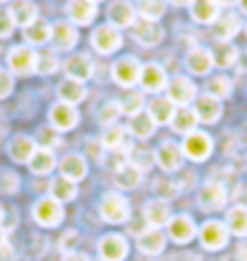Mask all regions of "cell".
<instances>
[{
	"instance_id": "obj_1",
	"label": "cell",
	"mask_w": 247,
	"mask_h": 261,
	"mask_svg": "<svg viewBox=\"0 0 247 261\" xmlns=\"http://www.w3.org/2000/svg\"><path fill=\"white\" fill-rule=\"evenodd\" d=\"M100 218L109 225H126L131 220V203L121 191H107L100 201Z\"/></svg>"
},
{
	"instance_id": "obj_2",
	"label": "cell",
	"mask_w": 247,
	"mask_h": 261,
	"mask_svg": "<svg viewBox=\"0 0 247 261\" xmlns=\"http://www.w3.org/2000/svg\"><path fill=\"white\" fill-rule=\"evenodd\" d=\"M165 97L170 99L177 109H184V107H191V104L199 99V90L191 80L189 75H172L170 83H167V90H165Z\"/></svg>"
},
{
	"instance_id": "obj_3",
	"label": "cell",
	"mask_w": 247,
	"mask_h": 261,
	"mask_svg": "<svg viewBox=\"0 0 247 261\" xmlns=\"http://www.w3.org/2000/svg\"><path fill=\"white\" fill-rule=\"evenodd\" d=\"M141 68L143 63L136 56H119L109 68V77L124 90H133L141 80Z\"/></svg>"
},
{
	"instance_id": "obj_4",
	"label": "cell",
	"mask_w": 247,
	"mask_h": 261,
	"mask_svg": "<svg viewBox=\"0 0 247 261\" xmlns=\"http://www.w3.org/2000/svg\"><path fill=\"white\" fill-rule=\"evenodd\" d=\"M228 191L226 187H220L218 181L206 179L199 189H196V205H199L204 213H218L228 205Z\"/></svg>"
},
{
	"instance_id": "obj_5",
	"label": "cell",
	"mask_w": 247,
	"mask_h": 261,
	"mask_svg": "<svg viewBox=\"0 0 247 261\" xmlns=\"http://www.w3.org/2000/svg\"><path fill=\"white\" fill-rule=\"evenodd\" d=\"M90 46L95 48L100 56H112L116 51H121L124 34L116 27H112L109 22H107V24H100V27H95L92 34H90Z\"/></svg>"
},
{
	"instance_id": "obj_6",
	"label": "cell",
	"mask_w": 247,
	"mask_h": 261,
	"mask_svg": "<svg viewBox=\"0 0 247 261\" xmlns=\"http://www.w3.org/2000/svg\"><path fill=\"white\" fill-rule=\"evenodd\" d=\"M32 218L39 227H58L66 220V211H63V203H58L56 198L41 196L37 203L32 205Z\"/></svg>"
},
{
	"instance_id": "obj_7",
	"label": "cell",
	"mask_w": 247,
	"mask_h": 261,
	"mask_svg": "<svg viewBox=\"0 0 247 261\" xmlns=\"http://www.w3.org/2000/svg\"><path fill=\"white\" fill-rule=\"evenodd\" d=\"M182 152H184V160H191V162H206V160L213 155V138H211L206 130H194L187 138L180 143Z\"/></svg>"
},
{
	"instance_id": "obj_8",
	"label": "cell",
	"mask_w": 247,
	"mask_h": 261,
	"mask_svg": "<svg viewBox=\"0 0 247 261\" xmlns=\"http://www.w3.org/2000/svg\"><path fill=\"white\" fill-rule=\"evenodd\" d=\"M230 240V232L223 220H206V223L199 225V242L206 252H218L223 249Z\"/></svg>"
},
{
	"instance_id": "obj_9",
	"label": "cell",
	"mask_w": 247,
	"mask_h": 261,
	"mask_svg": "<svg viewBox=\"0 0 247 261\" xmlns=\"http://www.w3.org/2000/svg\"><path fill=\"white\" fill-rule=\"evenodd\" d=\"M167 83H170V75H167V70H165V65L162 63H155V61H151V63H143L141 68V80H138V85H141V92H151V94H158L165 92L167 90Z\"/></svg>"
},
{
	"instance_id": "obj_10",
	"label": "cell",
	"mask_w": 247,
	"mask_h": 261,
	"mask_svg": "<svg viewBox=\"0 0 247 261\" xmlns=\"http://www.w3.org/2000/svg\"><path fill=\"white\" fill-rule=\"evenodd\" d=\"M155 165L165 172V174H177L184 169V152L177 143L172 140H162L155 148Z\"/></svg>"
},
{
	"instance_id": "obj_11",
	"label": "cell",
	"mask_w": 247,
	"mask_h": 261,
	"mask_svg": "<svg viewBox=\"0 0 247 261\" xmlns=\"http://www.w3.org/2000/svg\"><path fill=\"white\" fill-rule=\"evenodd\" d=\"M182 65H184V70L189 75H194V77H206V75L216 68V65H213V54H211V48H206V46L187 48Z\"/></svg>"
},
{
	"instance_id": "obj_12",
	"label": "cell",
	"mask_w": 247,
	"mask_h": 261,
	"mask_svg": "<svg viewBox=\"0 0 247 261\" xmlns=\"http://www.w3.org/2000/svg\"><path fill=\"white\" fill-rule=\"evenodd\" d=\"M37 58L39 54L27 44L12 46L8 51V70L15 75H32L37 73Z\"/></svg>"
},
{
	"instance_id": "obj_13",
	"label": "cell",
	"mask_w": 247,
	"mask_h": 261,
	"mask_svg": "<svg viewBox=\"0 0 247 261\" xmlns=\"http://www.w3.org/2000/svg\"><path fill=\"white\" fill-rule=\"evenodd\" d=\"M167 240L175 244H189L194 237H199V225L194 223V218L189 213L172 215V220L167 223Z\"/></svg>"
},
{
	"instance_id": "obj_14",
	"label": "cell",
	"mask_w": 247,
	"mask_h": 261,
	"mask_svg": "<svg viewBox=\"0 0 247 261\" xmlns=\"http://www.w3.org/2000/svg\"><path fill=\"white\" fill-rule=\"evenodd\" d=\"M136 247L143 256H160L167 249V232L165 230H155V227H145L141 232H136Z\"/></svg>"
},
{
	"instance_id": "obj_15",
	"label": "cell",
	"mask_w": 247,
	"mask_h": 261,
	"mask_svg": "<svg viewBox=\"0 0 247 261\" xmlns=\"http://www.w3.org/2000/svg\"><path fill=\"white\" fill-rule=\"evenodd\" d=\"M78 123H80V112H78V107H70L66 102H56L51 104V109H48V126L58 133H66V130L76 128Z\"/></svg>"
},
{
	"instance_id": "obj_16",
	"label": "cell",
	"mask_w": 247,
	"mask_h": 261,
	"mask_svg": "<svg viewBox=\"0 0 247 261\" xmlns=\"http://www.w3.org/2000/svg\"><path fill=\"white\" fill-rule=\"evenodd\" d=\"M95 68L97 65L90 54H73V56H68L66 61H63V73H66V77L78 80V83H83V85L95 77Z\"/></svg>"
},
{
	"instance_id": "obj_17",
	"label": "cell",
	"mask_w": 247,
	"mask_h": 261,
	"mask_svg": "<svg viewBox=\"0 0 247 261\" xmlns=\"http://www.w3.org/2000/svg\"><path fill=\"white\" fill-rule=\"evenodd\" d=\"M97 254H100L102 261H126V256H129V240L119 232L105 234L97 242Z\"/></svg>"
},
{
	"instance_id": "obj_18",
	"label": "cell",
	"mask_w": 247,
	"mask_h": 261,
	"mask_svg": "<svg viewBox=\"0 0 247 261\" xmlns=\"http://www.w3.org/2000/svg\"><path fill=\"white\" fill-rule=\"evenodd\" d=\"M66 15L73 27H90L100 15V3H95V0H73V3L66 5Z\"/></svg>"
},
{
	"instance_id": "obj_19",
	"label": "cell",
	"mask_w": 247,
	"mask_h": 261,
	"mask_svg": "<svg viewBox=\"0 0 247 261\" xmlns=\"http://www.w3.org/2000/svg\"><path fill=\"white\" fill-rule=\"evenodd\" d=\"M170 220H172V208L167 201H162V198H151V201L143 203V223H145V227L162 230V227H167Z\"/></svg>"
},
{
	"instance_id": "obj_20",
	"label": "cell",
	"mask_w": 247,
	"mask_h": 261,
	"mask_svg": "<svg viewBox=\"0 0 247 261\" xmlns=\"http://www.w3.org/2000/svg\"><path fill=\"white\" fill-rule=\"evenodd\" d=\"M211 29H213V37H216L218 44H233V39L245 29V22L240 17V12H230L228 10V12L220 15V19Z\"/></svg>"
},
{
	"instance_id": "obj_21",
	"label": "cell",
	"mask_w": 247,
	"mask_h": 261,
	"mask_svg": "<svg viewBox=\"0 0 247 261\" xmlns=\"http://www.w3.org/2000/svg\"><path fill=\"white\" fill-rule=\"evenodd\" d=\"M107 19H109V24L116 27L119 32H121V29H133V24L138 22V12H136V5H133V3L116 0V3H109V5H107Z\"/></svg>"
},
{
	"instance_id": "obj_22",
	"label": "cell",
	"mask_w": 247,
	"mask_h": 261,
	"mask_svg": "<svg viewBox=\"0 0 247 261\" xmlns=\"http://www.w3.org/2000/svg\"><path fill=\"white\" fill-rule=\"evenodd\" d=\"M78 27H73L68 19H58L51 24V48L54 51H73L78 46Z\"/></svg>"
},
{
	"instance_id": "obj_23",
	"label": "cell",
	"mask_w": 247,
	"mask_h": 261,
	"mask_svg": "<svg viewBox=\"0 0 247 261\" xmlns=\"http://www.w3.org/2000/svg\"><path fill=\"white\" fill-rule=\"evenodd\" d=\"M220 15H223V3H216V0H194V3H189V17L196 24L213 27L220 19Z\"/></svg>"
},
{
	"instance_id": "obj_24",
	"label": "cell",
	"mask_w": 247,
	"mask_h": 261,
	"mask_svg": "<svg viewBox=\"0 0 247 261\" xmlns=\"http://www.w3.org/2000/svg\"><path fill=\"white\" fill-rule=\"evenodd\" d=\"M87 160L83 152H68V155H63L61 158V162H58V172H61V177H66L68 181H73V184H78V181H83V179L87 177Z\"/></svg>"
},
{
	"instance_id": "obj_25",
	"label": "cell",
	"mask_w": 247,
	"mask_h": 261,
	"mask_svg": "<svg viewBox=\"0 0 247 261\" xmlns=\"http://www.w3.org/2000/svg\"><path fill=\"white\" fill-rule=\"evenodd\" d=\"M131 32H133V39L145 48L158 46L162 39H165V27H162L160 22H143V19H138Z\"/></svg>"
},
{
	"instance_id": "obj_26",
	"label": "cell",
	"mask_w": 247,
	"mask_h": 261,
	"mask_svg": "<svg viewBox=\"0 0 247 261\" xmlns=\"http://www.w3.org/2000/svg\"><path fill=\"white\" fill-rule=\"evenodd\" d=\"M194 112H196V119L199 123H218L220 116H223V102L211 97V94H199V99L194 102Z\"/></svg>"
},
{
	"instance_id": "obj_27",
	"label": "cell",
	"mask_w": 247,
	"mask_h": 261,
	"mask_svg": "<svg viewBox=\"0 0 247 261\" xmlns=\"http://www.w3.org/2000/svg\"><path fill=\"white\" fill-rule=\"evenodd\" d=\"M175 112H177V107L165 94H158V97H153L151 102L145 104V114L155 121V126H170Z\"/></svg>"
},
{
	"instance_id": "obj_28",
	"label": "cell",
	"mask_w": 247,
	"mask_h": 261,
	"mask_svg": "<svg viewBox=\"0 0 247 261\" xmlns=\"http://www.w3.org/2000/svg\"><path fill=\"white\" fill-rule=\"evenodd\" d=\"M37 152V143L32 136H24V133H19L15 138H10L8 143V155L12 162H17V165H29V160L32 155Z\"/></svg>"
},
{
	"instance_id": "obj_29",
	"label": "cell",
	"mask_w": 247,
	"mask_h": 261,
	"mask_svg": "<svg viewBox=\"0 0 247 261\" xmlns=\"http://www.w3.org/2000/svg\"><path fill=\"white\" fill-rule=\"evenodd\" d=\"M8 15L12 17V22H15V27L27 29V27H32V24H34V22L39 19V8L34 5V3H27V0H19V3H10Z\"/></svg>"
},
{
	"instance_id": "obj_30",
	"label": "cell",
	"mask_w": 247,
	"mask_h": 261,
	"mask_svg": "<svg viewBox=\"0 0 247 261\" xmlns=\"http://www.w3.org/2000/svg\"><path fill=\"white\" fill-rule=\"evenodd\" d=\"M56 92H58V102H66L70 107H78L80 102L87 99V87L83 83H78V80H70V77H63L58 83Z\"/></svg>"
},
{
	"instance_id": "obj_31",
	"label": "cell",
	"mask_w": 247,
	"mask_h": 261,
	"mask_svg": "<svg viewBox=\"0 0 247 261\" xmlns=\"http://www.w3.org/2000/svg\"><path fill=\"white\" fill-rule=\"evenodd\" d=\"M199 126V119H196V112H194V107H184V109H177L175 116H172V123L170 128L182 136V138H187L189 133H194Z\"/></svg>"
},
{
	"instance_id": "obj_32",
	"label": "cell",
	"mask_w": 247,
	"mask_h": 261,
	"mask_svg": "<svg viewBox=\"0 0 247 261\" xmlns=\"http://www.w3.org/2000/svg\"><path fill=\"white\" fill-rule=\"evenodd\" d=\"M226 227L233 237H240V240H247V208L245 205H230L228 213H226Z\"/></svg>"
},
{
	"instance_id": "obj_33",
	"label": "cell",
	"mask_w": 247,
	"mask_h": 261,
	"mask_svg": "<svg viewBox=\"0 0 247 261\" xmlns=\"http://www.w3.org/2000/svg\"><path fill=\"white\" fill-rule=\"evenodd\" d=\"M155 130H158V126H155V121H153L148 114L143 112L138 114V116H133V119H129V123H126V133L131 136V138L136 140H148L155 136Z\"/></svg>"
},
{
	"instance_id": "obj_34",
	"label": "cell",
	"mask_w": 247,
	"mask_h": 261,
	"mask_svg": "<svg viewBox=\"0 0 247 261\" xmlns=\"http://www.w3.org/2000/svg\"><path fill=\"white\" fill-rule=\"evenodd\" d=\"M56 167H58V162H56L54 150L37 148V152L29 160V169H32V174H37V177H46V174H51Z\"/></svg>"
},
{
	"instance_id": "obj_35",
	"label": "cell",
	"mask_w": 247,
	"mask_h": 261,
	"mask_svg": "<svg viewBox=\"0 0 247 261\" xmlns=\"http://www.w3.org/2000/svg\"><path fill=\"white\" fill-rule=\"evenodd\" d=\"M48 196L51 198H56L58 203H68V201H76L78 196V184L73 181H68L66 177H54L48 181Z\"/></svg>"
},
{
	"instance_id": "obj_36",
	"label": "cell",
	"mask_w": 247,
	"mask_h": 261,
	"mask_svg": "<svg viewBox=\"0 0 247 261\" xmlns=\"http://www.w3.org/2000/svg\"><path fill=\"white\" fill-rule=\"evenodd\" d=\"M145 94L141 92V90H126V92L121 94V99H119V107H121V114L124 116H129V119H133V116H138V114L145 112Z\"/></svg>"
},
{
	"instance_id": "obj_37",
	"label": "cell",
	"mask_w": 247,
	"mask_h": 261,
	"mask_svg": "<svg viewBox=\"0 0 247 261\" xmlns=\"http://www.w3.org/2000/svg\"><path fill=\"white\" fill-rule=\"evenodd\" d=\"M143 172H138L136 167L131 165H124L114 172V184L116 189H121V191H133V189H138L143 184Z\"/></svg>"
},
{
	"instance_id": "obj_38",
	"label": "cell",
	"mask_w": 247,
	"mask_h": 261,
	"mask_svg": "<svg viewBox=\"0 0 247 261\" xmlns=\"http://www.w3.org/2000/svg\"><path fill=\"white\" fill-rule=\"evenodd\" d=\"M204 94H211V97H216V99H228L230 94H233V80H230L226 73H216L211 75L209 80H206V87H204Z\"/></svg>"
},
{
	"instance_id": "obj_39",
	"label": "cell",
	"mask_w": 247,
	"mask_h": 261,
	"mask_svg": "<svg viewBox=\"0 0 247 261\" xmlns=\"http://www.w3.org/2000/svg\"><path fill=\"white\" fill-rule=\"evenodd\" d=\"M211 54H213V65L216 68L228 70V68H233V65L238 63L240 48L235 44H216V46L211 48Z\"/></svg>"
},
{
	"instance_id": "obj_40",
	"label": "cell",
	"mask_w": 247,
	"mask_h": 261,
	"mask_svg": "<svg viewBox=\"0 0 247 261\" xmlns=\"http://www.w3.org/2000/svg\"><path fill=\"white\" fill-rule=\"evenodd\" d=\"M22 32H24L27 46H44V44H51V24H48L46 19L39 17L32 27L22 29Z\"/></svg>"
},
{
	"instance_id": "obj_41",
	"label": "cell",
	"mask_w": 247,
	"mask_h": 261,
	"mask_svg": "<svg viewBox=\"0 0 247 261\" xmlns=\"http://www.w3.org/2000/svg\"><path fill=\"white\" fill-rule=\"evenodd\" d=\"M126 126H109V128L102 130V136H100V143H102V148L107 150V152H116V150H121L129 140H126Z\"/></svg>"
},
{
	"instance_id": "obj_42",
	"label": "cell",
	"mask_w": 247,
	"mask_h": 261,
	"mask_svg": "<svg viewBox=\"0 0 247 261\" xmlns=\"http://www.w3.org/2000/svg\"><path fill=\"white\" fill-rule=\"evenodd\" d=\"M129 165L145 174V172L155 165V150L145 148V145H133V148L129 150Z\"/></svg>"
},
{
	"instance_id": "obj_43",
	"label": "cell",
	"mask_w": 247,
	"mask_h": 261,
	"mask_svg": "<svg viewBox=\"0 0 247 261\" xmlns=\"http://www.w3.org/2000/svg\"><path fill=\"white\" fill-rule=\"evenodd\" d=\"M136 12H138V19H143V22H160L167 12V3H158V0L136 3Z\"/></svg>"
},
{
	"instance_id": "obj_44",
	"label": "cell",
	"mask_w": 247,
	"mask_h": 261,
	"mask_svg": "<svg viewBox=\"0 0 247 261\" xmlns=\"http://www.w3.org/2000/svg\"><path fill=\"white\" fill-rule=\"evenodd\" d=\"M121 116V107H119V99H107L100 109H97V121L102 128H109V126H116Z\"/></svg>"
},
{
	"instance_id": "obj_45",
	"label": "cell",
	"mask_w": 247,
	"mask_h": 261,
	"mask_svg": "<svg viewBox=\"0 0 247 261\" xmlns=\"http://www.w3.org/2000/svg\"><path fill=\"white\" fill-rule=\"evenodd\" d=\"M34 143H37V148L54 150V148H58V145L63 143V138H61V133H58V130H54L51 126H41V128L37 130V138H34Z\"/></svg>"
},
{
	"instance_id": "obj_46",
	"label": "cell",
	"mask_w": 247,
	"mask_h": 261,
	"mask_svg": "<svg viewBox=\"0 0 247 261\" xmlns=\"http://www.w3.org/2000/svg\"><path fill=\"white\" fill-rule=\"evenodd\" d=\"M153 191H155V198H162V201H175L177 196H180V189L175 184V179H155L153 181Z\"/></svg>"
},
{
	"instance_id": "obj_47",
	"label": "cell",
	"mask_w": 247,
	"mask_h": 261,
	"mask_svg": "<svg viewBox=\"0 0 247 261\" xmlns=\"http://www.w3.org/2000/svg\"><path fill=\"white\" fill-rule=\"evenodd\" d=\"M85 160H92L95 165L107 162V150L102 148L100 138H85Z\"/></svg>"
},
{
	"instance_id": "obj_48",
	"label": "cell",
	"mask_w": 247,
	"mask_h": 261,
	"mask_svg": "<svg viewBox=\"0 0 247 261\" xmlns=\"http://www.w3.org/2000/svg\"><path fill=\"white\" fill-rule=\"evenodd\" d=\"M61 68L58 63V58L54 51H48V54H39L37 58V75H54Z\"/></svg>"
},
{
	"instance_id": "obj_49",
	"label": "cell",
	"mask_w": 247,
	"mask_h": 261,
	"mask_svg": "<svg viewBox=\"0 0 247 261\" xmlns=\"http://www.w3.org/2000/svg\"><path fill=\"white\" fill-rule=\"evenodd\" d=\"M175 184L180 189V194L182 191H191V189H199V177H196L194 169H182V172L175 174Z\"/></svg>"
},
{
	"instance_id": "obj_50",
	"label": "cell",
	"mask_w": 247,
	"mask_h": 261,
	"mask_svg": "<svg viewBox=\"0 0 247 261\" xmlns=\"http://www.w3.org/2000/svg\"><path fill=\"white\" fill-rule=\"evenodd\" d=\"M19 174L12 169H0V194H17Z\"/></svg>"
},
{
	"instance_id": "obj_51",
	"label": "cell",
	"mask_w": 247,
	"mask_h": 261,
	"mask_svg": "<svg viewBox=\"0 0 247 261\" xmlns=\"http://www.w3.org/2000/svg\"><path fill=\"white\" fill-rule=\"evenodd\" d=\"M12 90H15V77H12V73L5 70V68H0V99H8L10 94H12Z\"/></svg>"
},
{
	"instance_id": "obj_52",
	"label": "cell",
	"mask_w": 247,
	"mask_h": 261,
	"mask_svg": "<svg viewBox=\"0 0 247 261\" xmlns=\"http://www.w3.org/2000/svg\"><path fill=\"white\" fill-rule=\"evenodd\" d=\"M76 240H78V232H76V230H68V232L63 234L61 240H58V249H61L63 254L76 252V249H73V244H76Z\"/></svg>"
},
{
	"instance_id": "obj_53",
	"label": "cell",
	"mask_w": 247,
	"mask_h": 261,
	"mask_svg": "<svg viewBox=\"0 0 247 261\" xmlns=\"http://www.w3.org/2000/svg\"><path fill=\"white\" fill-rule=\"evenodd\" d=\"M12 32H15V22L8 15V10H5V12H0V39L12 37Z\"/></svg>"
},
{
	"instance_id": "obj_54",
	"label": "cell",
	"mask_w": 247,
	"mask_h": 261,
	"mask_svg": "<svg viewBox=\"0 0 247 261\" xmlns=\"http://www.w3.org/2000/svg\"><path fill=\"white\" fill-rule=\"evenodd\" d=\"M230 198H233L238 205H245V208H247V184H238L235 194L230 196Z\"/></svg>"
},
{
	"instance_id": "obj_55",
	"label": "cell",
	"mask_w": 247,
	"mask_h": 261,
	"mask_svg": "<svg viewBox=\"0 0 247 261\" xmlns=\"http://www.w3.org/2000/svg\"><path fill=\"white\" fill-rule=\"evenodd\" d=\"M61 261H90V256L83 252H70V254H63V259Z\"/></svg>"
},
{
	"instance_id": "obj_56",
	"label": "cell",
	"mask_w": 247,
	"mask_h": 261,
	"mask_svg": "<svg viewBox=\"0 0 247 261\" xmlns=\"http://www.w3.org/2000/svg\"><path fill=\"white\" fill-rule=\"evenodd\" d=\"M235 256H238V261H247V240H240L238 249H235Z\"/></svg>"
},
{
	"instance_id": "obj_57",
	"label": "cell",
	"mask_w": 247,
	"mask_h": 261,
	"mask_svg": "<svg viewBox=\"0 0 247 261\" xmlns=\"http://www.w3.org/2000/svg\"><path fill=\"white\" fill-rule=\"evenodd\" d=\"M235 8L240 10V17H242V15H245V17H247V0H245V3H238Z\"/></svg>"
},
{
	"instance_id": "obj_58",
	"label": "cell",
	"mask_w": 247,
	"mask_h": 261,
	"mask_svg": "<svg viewBox=\"0 0 247 261\" xmlns=\"http://www.w3.org/2000/svg\"><path fill=\"white\" fill-rule=\"evenodd\" d=\"M5 225V205H0V227Z\"/></svg>"
},
{
	"instance_id": "obj_59",
	"label": "cell",
	"mask_w": 247,
	"mask_h": 261,
	"mask_svg": "<svg viewBox=\"0 0 247 261\" xmlns=\"http://www.w3.org/2000/svg\"><path fill=\"white\" fill-rule=\"evenodd\" d=\"M242 32H245V34H247V22H245V29H242Z\"/></svg>"
},
{
	"instance_id": "obj_60",
	"label": "cell",
	"mask_w": 247,
	"mask_h": 261,
	"mask_svg": "<svg viewBox=\"0 0 247 261\" xmlns=\"http://www.w3.org/2000/svg\"><path fill=\"white\" fill-rule=\"evenodd\" d=\"M90 261H102V259H90Z\"/></svg>"
}]
</instances>
